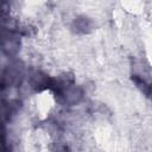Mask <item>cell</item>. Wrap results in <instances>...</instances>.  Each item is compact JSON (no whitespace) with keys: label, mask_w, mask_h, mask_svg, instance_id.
<instances>
[{"label":"cell","mask_w":152,"mask_h":152,"mask_svg":"<svg viewBox=\"0 0 152 152\" xmlns=\"http://www.w3.org/2000/svg\"><path fill=\"white\" fill-rule=\"evenodd\" d=\"M57 99L64 106H74L82 101L83 90L75 83L74 77L69 75H62L53 77L51 89Z\"/></svg>","instance_id":"obj_1"},{"label":"cell","mask_w":152,"mask_h":152,"mask_svg":"<svg viewBox=\"0 0 152 152\" xmlns=\"http://www.w3.org/2000/svg\"><path fill=\"white\" fill-rule=\"evenodd\" d=\"M131 80L146 97L152 99V72L144 61L137 58L132 61Z\"/></svg>","instance_id":"obj_2"},{"label":"cell","mask_w":152,"mask_h":152,"mask_svg":"<svg viewBox=\"0 0 152 152\" xmlns=\"http://www.w3.org/2000/svg\"><path fill=\"white\" fill-rule=\"evenodd\" d=\"M2 51L7 56H14L20 46V34L19 31L12 27H4L2 30Z\"/></svg>","instance_id":"obj_3"},{"label":"cell","mask_w":152,"mask_h":152,"mask_svg":"<svg viewBox=\"0 0 152 152\" xmlns=\"http://www.w3.org/2000/svg\"><path fill=\"white\" fill-rule=\"evenodd\" d=\"M53 77H49V75L44 74L43 71L34 70L28 76V83L36 91H42L45 89H51Z\"/></svg>","instance_id":"obj_4"},{"label":"cell","mask_w":152,"mask_h":152,"mask_svg":"<svg viewBox=\"0 0 152 152\" xmlns=\"http://www.w3.org/2000/svg\"><path fill=\"white\" fill-rule=\"evenodd\" d=\"M23 77V71L21 68H19L18 64H11V66L8 65V68L4 71L2 75V86H15L20 82Z\"/></svg>","instance_id":"obj_5"},{"label":"cell","mask_w":152,"mask_h":152,"mask_svg":"<svg viewBox=\"0 0 152 152\" xmlns=\"http://www.w3.org/2000/svg\"><path fill=\"white\" fill-rule=\"evenodd\" d=\"M94 28V23L90 18L86 15L76 17L71 23V31L77 34H87Z\"/></svg>","instance_id":"obj_6"},{"label":"cell","mask_w":152,"mask_h":152,"mask_svg":"<svg viewBox=\"0 0 152 152\" xmlns=\"http://www.w3.org/2000/svg\"><path fill=\"white\" fill-rule=\"evenodd\" d=\"M56 152H69V150H68V147H66L65 145L61 144V145H58V146H57Z\"/></svg>","instance_id":"obj_7"}]
</instances>
